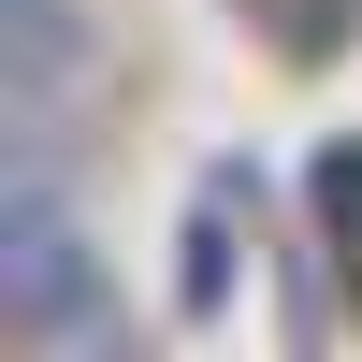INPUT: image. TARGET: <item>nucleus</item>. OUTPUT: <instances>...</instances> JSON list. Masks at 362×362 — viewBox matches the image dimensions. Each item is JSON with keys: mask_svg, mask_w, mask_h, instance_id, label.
Instances as JSON below:
<instances>
[{"mask_svg": "<svg viewBox=\"0 0 362 362\" xmlns=\"http://www.w3.org/2000/svg\"><path fill=\"white\" fill-rule=\"evenodd\" d=\"M0 334L15 348H116L131 319H116V276L87 261V232L58 218V174L44 145H15V174H0Z\"/></svg>", "mask_w": 362, "mask_h": 362, "instance_id": "1", "label": "nucleus"}, {"mask_svg": "<svg viewBox=\"0 0 362 362\" xmlns=\"http://www.w3.org/2000/svg\"><path fill=\"white\" fill-rule=\"evenodd\" d=\"M73 58H87V15H73V0H0V102H15L29 131L73 102Z\"/></svg>", "mask_w": 362, "mask_h": 362, "instance_id": "2", "label": "nucleus"}, {"mask_svg": "<svg viewBox=\"0 0 362 362\" xmlns=\"http://www.w3.org/2000/svg\"><path fill=\"white\" fill-rule=\"evenodd\" d=\"M247 203H261V174H247V160L203 174V203H189V319H232L218 290L247 276Z\"/></svg>", "mask_w": 362, "mask_h": 362, "instance_id": "3", "label": "nucleus"}, {"mask_svg": "<svg viewBox=\"0 0 362 362\" xmlns=\"http://www.w3.org/2000/svg\"><path fill=\"white\" fill-rule=\"evenodd\" d=\"M319 203H334V232H362V145H334V160H319Z\"/></svg>", "mask_w": 362, "mask_h": 362, "instance_id": "4", "label": "nucleus"}]
</instances>
